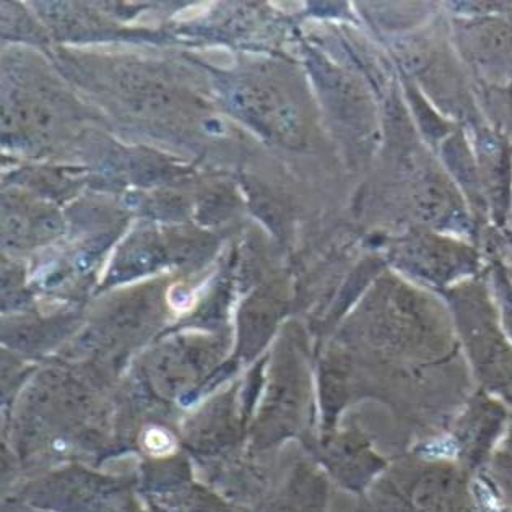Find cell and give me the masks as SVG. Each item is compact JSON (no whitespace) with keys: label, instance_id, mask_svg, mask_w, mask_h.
<instances>
[{"label":"cell","instance_id":"1","mask_svg":"<svg viewBox=\"0 0 512 512\" xmlns=\"http://www.w3.org/2000/svg\"><path fill=\"white\" fill-rule=\"evenodd\" d=\"M389 163H391V217L394 235L430 230L473 241L475 218L459 187L420 132L408 121L395 90L389 105Z\"/></svg>","mask_w":512,"mask_h":512},{"label":"cell","instance_id":"2","mask_svg":"<svg viewBox=\"0 0 512 512\" xmlns=\"http://www.w3.org/2000/svg\"><path fill=\"white\" fill-rule=\"evenodd\" d=\"M451 31H418L392 43V56L400 64L404 79L420 87L423 95L430 96L434 106L454 121L477 122L475 101L467 90L465 69L452 53Z\"/></svg>","mask_w":512,"mask_h":512},{"label":"cell","instance_id":"3","mask_svg":"<svg viewBox=\"0 0 512 512\" xmlns=\"http://www.w3.org/2000/svg\"><path fill=\"white\" fill-rule=\"evenodd\" d=\"M449 23L464 69L491 90L512 87V4H457Z\"/></svg>","mask_w":512,"mask_h":512},{"label":"cell","instance_id":"4","mask_svg":"<svg viewBox=\"0 0 512 512\" xmlns=\"http://www.w3.org/2000/svg\"><path fill=\"white\" fill-rule=\"evenodd\" d=\"M389 259L392 269L405 277L431 283L452 282L480 269V254L472 241L430 230L392 235Z\"/></svg>","mask_w":512,"mask_h":512},{"label":"cell","instance_id":"5","mask_svg":"<svg viewBox=\"0 0 512 512\" xmlns=\"http://www.w3.org/2000/svg\"><path fill=\"white\" fill-rule=\"evenodd\" d=\"M473 153L491 223L501 230L512 213V148L508 137L491 127L473 122L469 126Z\"/></svg>","mask_w":512,"mask_h":512},{"label":"cell","instance_id":"6","mask_svg":"<svg viewBox=\"0 0 512 512\" xmlns=\"http://www.w3.org/2000/svg\"><path fill=\"white\" fill-rule=\"evenodd\" d=\"M235 103L252 122L285 144L300 145L306 139L308 132L300 109L277 88L246 85L235 93Z\"/></svg>","mask_w":512,"mask_h":512},{"label":"cell","instance_id":"7","mask_svg":"<svg viewBox=\"0 0 512 512\" xmlns=\"http://www.w3.org/2000/svg\"><path fill=\"white\" fill-rule=\"evenodd\" d=\"M511 220H512V213H511Z\"/></svg>","mask_w":512,"mask_h":512}]
</instances>
